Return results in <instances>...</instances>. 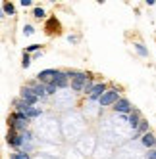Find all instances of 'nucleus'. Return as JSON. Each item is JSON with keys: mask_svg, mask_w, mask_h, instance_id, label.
<instances>
[{"mask_svg": "<svg viewBox=\"0 0 156 159\" xmlns=\"http://www.w3.org/2000/svg\"><path fill=\"white\" fill-rule=\"evenodd\" d=\"M127 123H129L131 129H139V127H141V117H139V111H137V109H133V111L129 113Z\"/></svg>", "mask_w": 156, "mask_h": 159, "instance_id": "9d476101", "label": "nucleus"}, {"mask_svg": "<svg viewBox=\"0 0 156 159\" xmlns=\"http://www.w3.org/2000/svg\"><path fill=\"white\" fill-rule=\"evenodd\" d=\"M104 92H106V84H104V83H100V84H95L93 92L89 94V100H91V102H98L100 98L104 96Z\"/></svg>", "mask_w": 156, "mask_h": 159, "instance_id": "39448f33", "label": "nucleus"}, {"mask_svg": "<svg viewBox=\"0 0 156 159\" xmlns=\"http://www.w3.org/2000/svg\"><path fill=\"white\" fill-rule=\"evenodd\" d=\"M23 33H25V37H31L33 33H35V27H33V25H25L23 27Z\"/></svg>", "mask_w": 156, "mask_h": 159, "instance_id": "f3484780", "label": "nucleus"}, {"mask_svg": "<svg viewBox=\"0 0 156 159\" xmlns=\"http://www.w3.org/2000/svg\"><path fill=\"white\" fill-rule=\"evenodd\" d=\"M21 100H25L27 104H29V107H33L39 102V98L35 96V92H33V90L29 88V86H25L23 90H21Z\"/></svg>", "mask_w": 156, "mask_h": 159, "instance_id": "20e7f679", "label": "nucleus"}, {"mask_svg": "<svg viewBox=\"0 0 156 159\" xmlns=\"http://www.w3.org/2000/svg\"><path fill=\"white\" fill-rule=\"evenodd\" d=\"M56 75H58L56 69H44V71L39 73L37 79H39V83H42V84H52L54 79H56Z\"/></svg>", "mask_w": 156, "mask_h": 159, "instance_id": "7ed1b4c3", "label": "nucleus"}, {"mask_svg": "<svg viewBox=\"0 0 156 159\" xmlns=\"http://www.w3.org/2000/svg\"><path fill=\"white\" fill-rule=\"evenodd\" d=\"M54 84H56L58 88L68 86V84H70V75H68V73H62V71H58L56 79H54Z\"/></svg>", "mask_w": 156, "mask_h": 159, "instance_id": "1a4fd4ad", "label": "nucleus"}, {"mask_svg": "<svg viewBox=\"0 0 156 159\" xmlns=\"http://www.w3.org/2000/svg\"><path fill=\"white\" fill-rule=\"evenodd\" d=\"M119 100H121V98H119V94H118V90H106L104 96L98 100V104L102 106V107H106V106H112V104L116 106Z\"/></svg>", "mask_w": 156, "mask_h": 159, "instance_id": "f03ea898", "label": "nucleus"}, {"mask_svg": "<svg viewBox=\"0 0 156 159\" xmlns=\"http://www.w3.org/2000/svg\"><path fill=\"white\" fill-rule=\"evenodd\" d=\"M147 159H156V150H150L149 155H147Z\"/></svg>", "mask_w": 156, "mask_h": 159, "instance_id": "5701e85b", "label": "nucleus"}, {"mask_svg": "<svg viewBox=\"0 0 156 159\" xmlns=\"http://www.w3.org/2000/svg\"><path fill=\"white\" fill-rule=\"evenodd\" d=\"M147 132H149V123H147V121H141V127L137 129V132H135V134H133V138H135V136H139V134H143V136H144Z\"/></svg>", "mask_w": 156, "mask_h": 159, "instance_id": "f8f14e48", "label": "nucleus"}, {"mask_svg": "<svg viewBox=\"0 0 156 159\" xmlns=\"http://www.w3.org/2000/svg\"><path fill=\"white\" fill-rule=\"evenodd\" d=\"M56 90H58V86L56 84H46V94H56Z\"/></svg>", "mask_w": 156, "mask_h": 159, "instance_id": "a211bd4d", "label": "nucleus"}, {"mask_svg": "<svg viewBox=\"0 0 156 159\" xmlns=\"http://www.w3.org/2000/svg\"><path fill=\"white\" fill-rule=\"evenodd\" d=\"M29 61H31V58H29V54H23V67H29Z\"/></svg>", "mask_w": 156, "mask_h": 159, "instance_id": "412c9836", "label": "nucleus"}, {"mask_svg": "<svg viewBox=\"0 0 156 159\" xmlns=\"http://www.w3.org/2000/svg\"><path fill=\"white\" fill-rule=\"evenodd\" d=\"M33 14H35V17H44V16H46L42 8H35V10H33Z\"/></svg>", "mask_w": 156, "mask_h": 159, "instance_id": "6ab92c4d", "label": "nucleus"}, {"mask_svg": "<svg viewBox=\"0 0 156 159\" xmlns=\"http://www.w3.org/2000/svg\"><path fill=\"white\" fill-rule=\"evenodd\" d=\"M12 159H29V153L27 152H17V153H14V155H10Z\"/></svg>", "mask_w": 156, "mask_h": 159, "instance_id": "4468645a", "label": "nucleus"}, {"mask_svg": "<svg viewBox=\"0 0 156 159\" xmlns=\"http://www.w3.org/2000/svg\"><path fill=\"white\" fill-rule=\"evenodd\" d=\"M2 8H4V14H10V16L14 14V6L10 4V2H4V4H2Z\"/></svg>", "mask_w": 156, "mask_h": 159, "instance_id": "dca6fc26", "label": "nucleus"}, {"mask_svg": "<svg viewBox=\"0 0 156 159\" xmlns=\"http://www.w3.org/2000/svg\"><path fill=\"white\" fill-rule=\"evenodd\" d=\"M23 113L27 115V119H35V117H39L41 113H42V109H39V107H27Z\"/></svg>", "mask_w": 156, "mask_h": 159, "instance_id": "9b49d317", "label": "nucleus"}, {"mask_svg": "<svg viewBox=\"0 0 156 159\" xmlns=\"http://www.w3.org/2000/svg\"><path fill=\"white\" fill-rule=\"evenodd\" d=\"M70 81H71V88L73 90H85L87 83H89V75L79 73V71H70Z\"/></svg>", "mask_w": 156, "mask_h": 159, "instance_id": "f257e3e1", "label": "nucleus"}, {"mask_svg": "<svg viewBox=\"0 0 156 159\" xmlns=\"http://www.w3.org/2000/svg\"><path fill=\"white\" fill-rule=\"evenodd\" d=\"M21 6H23V8H27V6H31L33 4V0H21V2H19Z\"/></svg>", "mask_w": 156, "mask_h": 159, "instance_id": "4be33fe9", "label": "nucleus"}, {"mask_svg": "<svg viewBox=\"0 0 156 159\" xmlns=\"http://www.w3.org/2000/svg\"><path fill=\"white\" fill-rule=\"evenodd\" d=\"M29 88L33 90V92H35V96H37L39 100L46 96V84H42V83H31Z\"/></svg>", "mask_w": 156, "mask_h": 159, "instance_id": "0eeeda50", "label": "nucleus"}, {"mask_svg": "<svg viewBox=\"0 0 156 159\" xmlns=\"http://www.w3.org/2000/svg\"><path fill=\"white\" fill-rule=\"evenodd\" d=\"M114 109H116L118 113H121V115H129V113H131V104H129V100L121 98L118 104L114 106Z\"/></svg>", "mask_w": 156, "mask_h": 159, "instance_id": "423d86ee", "label": "nucleus"}, {"mask_svg": "<svg viewBox=\"0 0 156 159\" xmlns=\"http://www.w3.org/2000/svg\"><path fill=\"white\" fill-rule=\"evenodd\" d=\"M135 50L139 52V56H143V58H147V56H149V52L144 50V46H143V44H135Z\"/></svg>", "mask_w": 156, "mask_h": 159, "instance_id": "2eb2a0df", "label": "nucleus"}, {"mask_svg": "<svg viewBox=\"0 0 156 159\" xmlns=\"http://www.w3.org/2000/svg\"><path fill=\"white\" fill-rule=\"evenodd\" d=\"M41 46H39V44H31V46H27L25 48V54H31V52H35V50H39Z\"/></svg>", "mask_w": 156, "mask_h": 159, "instance_id": "aec40b11", "label": "nucleus"}, {"mask_svg": "<svg viewBox=\"0 0 156 159\" xmlns=\"http://www.w3.org/2000/svg\"><path fill=\"white\" fill-rule=\"evenodd\" d=\"M141 144H143V148H149V150H154L156 148V136L152 134V132H147L141 138Z\"/></svg>", "mask_w": 156, "mask_h": 159, "instance_id": "6e6552de", "label": "nucleus"}, {"mask_svg": "<svg viewBox=\"0 0 156 159\" xmlns=\"http://www.w3.org/2000/svg\"><path fill=\"white\" fill-rule=\"evenodd\" d=\"M14 107H17L19 111H25L29 107V104H27L25 100H14Z\"/></svg>", "mask_w": 156, "mask_h": 159, "instance_id": "ddd939ff", "label": "nucleus"}]
</instances>
